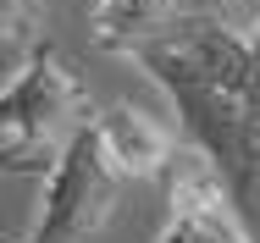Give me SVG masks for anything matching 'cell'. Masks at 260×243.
I'll return each mask as SVG.
<instances>
[{
  "label": "cell",
  "mask_w": 260,
  "mask_h": 243,
  "mask_svg": "<svg viewBox=\"0 0 260 243\" xmlns=\"http://www.w3.org/2000/svg\"><path fill=\"white\" fill-rule=\"evenodd\" d=\"M83 122H94V105L83 94V83L72 78V66L45 39L22 72L6 78V99H0V166L6 171H50Z\"/></svg>",
  "instance_id": "obj_1"
},
{
  "label": "cell",
  "mask_w": 260,
  "mask_h": 243,
  "mask_svg": "<svg viewBox=\"0 0 260 243\" xmlns=\"http://www.w3.org/2000/svg\"><path fill=\"white\" fill-rule=\"evenodd\" d=\"M122 166L105 155L100 122H83L72 133V144L61 149V160L45 177V199H39V221L22 243H94L100 227L111 221V204L122 194Z\"/></svg>",
  "instance_id": "obj_2"
},
{
  "label": "cell",
  "mask_w": 260,
  "mask_h": 243,
  "mask_svg": "<svg viewBox=\"0 0 260 243\" xmlns=\"http://www.w3.org/2000/svg\"><path fill=\"white\" fill-rule=\"evenodd\" d=\"M166 227L155 243H255L244 232V216L227 194L216 160L205 149H177V160L166 166Z\"/></svg>",
  "instance_id": "obj_3"
},
{
  "label": "cell",
  "mask_w": 260,
  "mask_h": 243,
  "mask_svg": "<svg viewBox=\"0 0 260 243\" xmlns=\"http://www.w3.org/2000/svg\"><path fill=\"white\" fill-rule=\"evenodd\" d=\"M249 6V0H244ZM210 11H227V6H210V0H94L89 11V33L94 45L111 55H133V50L155 45L183 33L188 22H200Z\"/></svg>",
  "instance_id": "obj_4"
},
{
  "label": "cell",
  "mask_w": 260,
  "mask_h": 243,
  "mask_svg": "<svg viewBox=\"0 0 260 243\" xmlns=\"http://www.w3.org/2000/svg\"><path fill=\"white\" fill-rule=\"evenodd\" d=\"M94 122H100L105 155L122 166V177H127V183H133V177H160V171L177 160L172 133L160 127L155 116H144L139 105H111V111H100Z\"/></svg>",
  "instance_id": "obj_5"
},
{
  "label": "cell",
  "mask_w": 260,
  "mask_h": 243,
  "mask_svg": "<svg viewBox=\"0 0 260 243\" xmlns=\"http://www.w3.org/2000/svg\"><path fill=\"white\" fill-rule=\"evenodd\" d=\"M39 45H45V0H0V55H6V78L22 72Z\"/></svg>",
  "instance_id": "obj_6"
}]
</instances>
